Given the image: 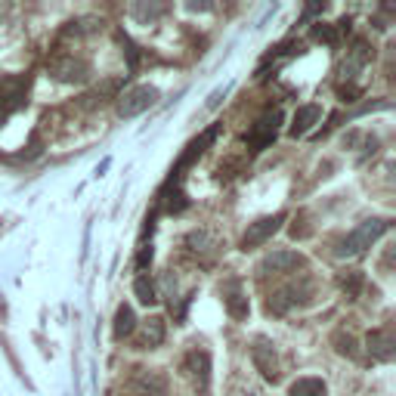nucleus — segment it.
<instances>
[{
  "mask_svg": "<svg viewBox=\"0 0 396 396\" xmlns=\"http://www.w3.org/2000/svg\"><path fill=\"white\" fill-rule=\"evenodd\" d=\"M387 230H390V220H381V217H372V220L359 223L356 230H353L347 239L341 242L338 254H341V257H359V254H366V251L372 248Z\"/></svg>",
  "mask_w": 396,
  "mask_h": 396,
  "instance_id": "obj_1",
  "label": "nucleus"
},
{
  "mask_svg": "<svg viewBox=\"0 0 396 396\" xmlns=\"http://www.w3.org/2000/svg\"><path fill=\"white\" fill-rule=\"evenodd\" d=\"M279 121H282V115L276 112H264L254 121V128H251L248 133H245V142H248V149L251 152H260V149H266L269 142L276 140V133H279Z\"/></svg>",
  "mask_w": 396,
  "mask_h": 396,
  "instance_id": "obj_2",
  "label": "nucleus"
},
{
  "mask_svg": "<svg viewBox=\"0 0 396 396\" xmlns=\"http://www.w3.org/2000/svg\"><path fill=\"white\" fill-rule=\"evenodd\" d=\"M155 103H158V90L149 87V84H142V87H133V90H128V94L121 96L118 112H121V118H137Z\"/></svg>",
  "mask_w": 396,
  "mask_h": 396,
  "instance_id": "obj_3",
  "label": "nucleus"
},
{
  "mask_svg": "<svg viewBox=\"0 0 396 396\" xmlns=\"http://www.w3.org/2000/svg\"><path fill=\"white\" fill-rule=\"evenodd\" d=\"M285 223V214H273V217H264V220H257V223H251L248 226V232L242 235V248H260V245H266L269 239H273L276 232H279V226Z\"/></svg>",
  "mask_w": 396,
  "mask_h": 396,
  "instance_id": "obj_4",
  "label": "nucleus"
},
{
  "mask_svg": "<svg viewBox=\"0 0 396 396\" xmlns=\"http://www.w3.org/2000/svg\"><path fill=\"white\" fill-rule=\"evenodd\" d=\"M25 90H28V78H4L0 81V121L10 118L16 108L25 103Z\"/></svg>",
  "mask_w": 396,
  "mask_h": 396,
  "instance_id": "obj_5",
  "label": "nucleus"
},
{
  "mask_svg": "<svg viewBox=\"0 0 396 396\" xmlns=\"http://www.w3.org/2000/svg\"><path fill=\"white\" fill-rule=\"evenodd\" d=\"M307 260H303L298 251H288V248H276L260 260V273H291V269H300Z\"/></svg>",
  "mask_w": 396,
  "mask_h": 396,
  "instance_id": "obj_6",
  "label": "nucleus"
},
{
  "mask_svg": "<svg viewBox=\"0 0 396 396\" xmlns=\"http://www.w3.org/2000/svg\"><path fill=\"white\" fill-rule=\"evenodd\" d=\"M186 368H189L192 381H196V390L201 396H208V384H210V356H208V350H189Z\"/></svg>",
  "mask_w": 396,
  "mask_h": 396,
  "instance_id": "obj_7",
  "label": "nucleus"
},
{
  "mask_svg": "<svg viewBox=\"0 0 396 396\" xmlns=\"http://www.w3.org/2000/svg\"><path fill=\"white\" fill-rule=\"evenodd\" d=\"M53 74L65 84H84L90 78V65L84 59H74V56H65V59H56L53 62Z\"/></svg>",
  "mask_w": 396,
  "mask_h": 396,
  "instance_id": "obj_8",
  "label": "nucleus"
},
{
  "mask_svg": "<svg viewBox=\"0 0 396 396\" xmlns=\"http://www.w3.org/2000/svg\"><path fill=\"white\" fill-rule=\"evenodd\" d=\"M310 294V285H285V288H279V291H273L269 294V313H285V310H291L294 303H300L303 298Z\"/></svg>",
  "mask_w": 396,
  "mask_h": 396,
  "instance_id": "obj_9",
  "label": "nucleus"
},
{
  "mask_svg": "<svg viewBox=\"0 0 396 396\" xmlns=\"http://www.w3.org/2000/svg\"><path fill=\"white\" fill-rule=\"evenodd\" d=\"M372 59V50H368V44L366 40H353V50H347V59L341 62V78H347V81H353L356 74L366 69V62Z\"/></svg>",
  "mask_w": 396,
  "mask_h": 396,
  "instance_id": "obj_10",
  "label": "nucleus"
},
{
  "mask_svg": "<svg viewBox=\"0 0 396 396\" xmlns=\"http://www.w3.org/2000/svg\"><path fill=\"white\" fill-rule=\"evenodd\" d=\"M223 303H226V313H230L232 319L248 316V298H245V291H242L239 279H230L223 285Z\"/></svg>",
  "mask_w": 396,
  "mask_h": 396,
  "instance_id": "obj_11",
  "label": "nucleus"
},
{
  "mask_svg": "<svg viewBox=\"0 0 396 396\" xmlns=\"http://www.w3.org/2000/svg\"><path fill=\"white\" fill-rule=\"evenodd\" d=\"M251 356H254V366H257V372H264V378H269V381H279V362H276L273 344L257 341L254 350H251Z\"/></svg>",
  "mask_w": 396,
  "mask_h": 396,
  "instance_id": "obj_12",
  "label": "nucleus"
},
{
  "mask_svg": "<svg viewBox=\"0 0 396 396\" xmlns=\"http://www.w3.org/2000/svg\"><path fill=\"white\" fill-rule=\"evenodd\" d=\"M368 353H372V359L378 362H390L393 359V332L390 328H378V332L368 334Z\"/></svg>",
  "mask_w": 396,
  "mask_h": 396,
  "instance_id": "obj_13",
  "label": "nucleus"
},
{
  "mask_svg": "<svg viewBox=\"0 0 396 396\" xmlns=\"http://www.w3.org/2000/svg\"><path fill=\"white\" fill-rule=\"evenodd\" d=\"M186 248L192 251V254H198V257H210L217 251V239L208 230H192L186 235Z\"/></svg>",
  "mask_w": 396,
  "mask_h": 396,
  "instance_id": "obj_14",
  "label": "nucleus"
},
{
  "mask_svg": "<svg viewBox=\"0 0 396 396\" xmlns=\"http://www.w3.org/2000/svg\"><path fill=\"white\" fill-rule=\"evenodd\" d=\"M319 115H322L319 106H300L298 112H294V121H291V137H303V133L319 121Z\"/></svg>",
  "mask_w": 396,
  "mask_h": 396,
  "instance_id": "obj_15",
  "label": "nucleus"
},
{
  "mask_svg": "<svg viewBox=\"0 0 396 396\" xmlns=\"http://www.w3.org/2000/svg\"><path fill=\"white\" fill-rule=\"evenodd\" d=\"M328 387L322 378H298L291 384V396H325Z\"/></svg>",
  "mask_w": 396,
  "mask_h": 396,
  "instance_id": "obj_16",
  "label": "nucleus"
},
{
  "mask_svg": "<svg viewBox=\"0 0 396 396\" xmlns=\"http://www.w3.org/2000/svg\"><path fill=\"white\" fill-rule=\"evenodd\" d=\"M133 328H137V316H133V310L124 303L115 313V338H130Z\"/></svg>",
  "mask_w": 396,
  "mask_h": 396,
  "instance_id": "obj_17",
  "label": "nucleus"
},
{
  "mask_svg": "<svg viewBox=\"0 0 396 396\" xmlns=\"http://www.w3.org/2000/svg\"><path fill=\"white\" fill-rule=\"evenodd\" d=\"M164 341V319H158V316H152L146 328H142V347H158V344Z\"/></svg>",
  "mask_w": 396,
  "mask_h": 396,
  "instance_id": "obj_18",
  "label": "nucleus"
},
{
  "mask_svg": "<svg viewBox=\"0 0 396 396\" xmlns=\"http://www.w3.org/2000/svg\"><path fill=\"white\" fill-rule=\"evenodd\" d=\"M133 294L140 298V303H155L158 300V291H155V285H152V279L146 273L137 276V282H133Z\"/></svg>",
  "mask_w": 396,
  "mask_h": 396,
  "instance_id": "obj_19",
  "label": "nucleus"
},
{
  "mask_svg": "<svg viewBox=\"0 0 396 396\" xmlns=\"http://www.w3.org/2000/svg\"><path fill=\"white\" fill-rule=\"evenodd\" d=\"M344 25H350V22H338L334 28H332V25H322V22H319L316 28H313V38H316V40H325V44H338L341 35H344Z\"/></svg>",
  "mask_w": 396,
  "mask_h": 396,
  "instance_id": "obj_20",
  "label": "nucleus"
},
{
  "mask_svg": "<svg viewBox=\"0 0 396 396\" xmlns=\"http://www.w3.org/2000/svg\"><path fill=\"white\" fill-rule=\"evenodd\" d=\"M130 13L137 16V19H155V16H162V13H164V6H146V4H137Z\"/></svg>",
  "mask_w": 396,
  "mask_h": 396,
  "instance_id": "obj_21",
  "label": "nucleus"
},
{
  "mask_svg": "<svg viewBox=\"0 0 396 396\" xmlns=\"http://www.w3.org/2000/svg\"><path fill=\"white\" fill-rule=\"evenodd\" d=\"M338 344H341V353H344V356H353V353H356V341H353L350 338V334H347V338H344V334H338Z\"/></svg>",
  "mask_w": 396,
  "mask_h": 396,
  "instance_id": "obj_22",
  "label": "nucleus"
},
{
  "mask_svg": "<svg viewBox=\"0 0 396 396\" xmlns=\"http://www.w3.org/2000/svg\"><path fill=\"white\" fill-rule=\"evenodd\" d=\"M359 282H362V276H359V273H353V276H350V282H344V291H347V294H356Z\"/></svg>",
  "mask_w": 396,
  "mask_h": 396,
  "instance_id": "obj_23",
  "label": "nucleus"
}]
</instances>
